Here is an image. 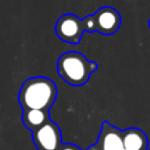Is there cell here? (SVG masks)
I'll list each match as a JSON object with an SVG mask.
<instances>
[{
  "label": "cell",
  "instance_id": "cell-1",
  "mask_svg": "<svg viewBox=\"0 0 150 150\" xmlns=\"http://www.w3.org/2000/svg\"><path fill=\"white\" fill-rule=\"evenodd\" d=\"M57 97L56 84L48 77L34 76L27 79L19 91V103L22 110H49Z\"/></svg>",
  "mask_w": 150,
  "mask_h": 150
},
{
  "label": "cell",
  "instance_id": "cell-2",
  "mask_svg": "<svg viewBox=\"0 0 150 150\" xmlns=\"http://www.w3.org/2000/svg\"><path fill=\"white\" fill-rule=\"evenodd\" d=\"M96 70L97 63L88 60L80 52H66L57 60V73L60 77L74 87L86 84L90 75Z\"/></svg>",
  "mask_w": 150,
  "mask_h": 150
},
{
  "label": "cell",
  "instance_id": "cell-3",
  "mask_svg": "<svg viewBox=\"0 0 150 150\" xmlns=\"http://www.w3.org/2000/svg\"><path fill=\"white\" fill-rule=\"evenodd\" d=\"M84 32L83 20L71 13L63 14L55 23V33L57 38L70 45L80 43Z\"/></svg>",
  "mask_w": 150,
  "mask_h": 150
},
{
  "label": "cell",
  "instance_id": "cell-4",
  "mask_svg": "<svg viewBox=\"0 0 150 150\" xmlns=\"http://www.w3.org/2000/svg\"><path fill=\"white\" fill-rule=\"evenodd\" d=\"M32 137L38 150H60L63 144L60 127L52 120L33 131Z\"/></svg>",
  "mask_w": 150,
  "mask_h": 150
},
{
  "label": "cell",
  "instance_id": "cell-5",
  "mask_svg": "<svg viewBox=\"0 0 150 150\" xmlns=\"http://www.w3.org/2000/svg\"><path fill=\"white\" fill-rule=\"evenodd\" d=\"M87 150H125L122 138V130L117 129L108 121L102 122L97 142Z\"/></svg>",
  "mask_w": 150,
  "mask_h": 150
},
{
  "label": "cell",
  "instance_id": "cell-6",
  "mask_svg": "<svg viewBox=\"0 0 150 150\" xmlns=\"http://www.w3.org/2000/svg\"><path fill=\"white\" fill-rule=\"evenodd\" d=\"M93 18L96 32L102 35H112L118 30L121 26L120 13L110 6H103L98 8L93 14Z\"/></svg>",
  "mask_w": 150,
  "mask_h": 150
},
{
  "label": "cell",
  "instance_id": "cell-7",
  "mask_svg": "<svg viewBox=\"0 0 150 150\" xmlns=\"http://www.w3.org/2000/svg\"><path fill=\"white\" fill-rule=\"evenodd\" d=\"M122 138L125 150H149L148 137L138 128L122 130Z\"/></svg>",
  "mask_w": 150,
  "mask_h": 150
},
{
  "label": "cell",
  "instance_id": "cell-8",
  "mask_svg": "<svg viewBox=\"0 0 150 150\" xmlns=\"http://www.w3.org/2000/svg\"><path fill=\"white\" fill-rule=\"evenodd\" d=\"M50 121L49 110L42 109H26L22 110V122L23 125L32 132L45 125Z\"/></svg>",
  "mask_w": 150,
  "mask_h": 150
},
{
  "label": "cell",
  "instance_id": "cell-9",
  "mask_svg": "<svg viewBox=\"0 0 150 150\" xmlns=\"http://www.w3.org/2000/svg\"><path fill=\"white\" fill-rule=\"evenodd\" d=\"M83 20V27H84V30L87 33H94L96 32V27H95V22H94V18H93V14L91 15H87Z\"/></svg>",
  "mask_w": 150,
  "mask_h": 150
},
{
  "label": "cell",
  "instance_id": "cell-10",
  "mask_svg": "<svg viewBox=\"0 0 150 150\" xmlns=\"http://www.w3.org/2000/svg\"><path fill=\"white\" fill-rule=\"evenodd\" d=\"M60 150H82V149H80V148H79L77 145H75V144L66 143V144H62V146H61Z\"/></svg>",
  "mask_w": 150,
  "mask_h": 150
},
{
  "label": "cell",
  "instance_id": "cell-11",
  "mask_svg": "<svg viewBox=\"0 0 150 150\" xmlns=\"http://www.w3.org/2000/svg\"><path fill=\"white\" fill-rule=\"evenodd\" d=\"M148 26H149V28H150V19H149V21H148Z\"/></svg>",
  "mask_w": 150,
  "mask_h": 150
},
{
  "label": "cell",
  "instance_id": "cell-12",
  "mask_svg": "<svg viewBox=\"0 0 150 150\" xmlns=\"http://www.w3.org/2000/svg\"><path fill=\"white\" fill-rule=\"evenodd\" d=\"M149 150H150V148H149Z\"/></svg>",
  "mask_w": 150,
  "mask_h": 150
}]
</instances>
